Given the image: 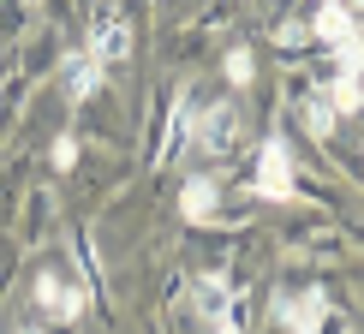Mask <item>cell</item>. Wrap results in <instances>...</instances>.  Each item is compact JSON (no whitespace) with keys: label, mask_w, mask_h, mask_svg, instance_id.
Here are the masks:
<instances>
[{"label":"cell","mask_w":364,"mask_h":334,"mask_svg":"<svg viewBox=\"0 0 364 334\" xmlns=\"http://www.w3.org/2000/svg\"><path fill=\"white\" fill-rule=\"evenodd\" d=\"M209 328H215V334H239V305L227 311V316H215V323H209Z\"/></svg>","instance_id":"7c38bea8"},{"label":"cell","mask_w":364,"mask_h":334,"mask_svg":"<svg viewBox=\"0 0 364 334\" xmlns=\"http://www.w3.org/2000/svg\"><path fill=\"white\" fill-rule=\"evenodd\" d=\"M197 311H203V323H215V316L233 311V286H227V275H203L197 281Z\"/></svg>","instance_id":"ba28073f"},{"label":"cell","mask_w":364,"mask_h":334,"mask_svg":"<svg viewBox=\"0 0 364 334\" xmlns=\"http://www.w3.org/2000/svg\"><path fill=\"white\" fill-rule=\"evenodd\" d=\"M215 203H221L215 179H186V191H179V215H186V221H209Z\"/></svg>","instance_id":"52a82bcc"},{"label":"cell","mask_w":364,"mask_h":334,"mask_svg":"<svg viewBox=\"0 0 364 334\" xmlns=\"http://www.w3.org/2000/svg\"><path fill=\"white\" fill-rule=\"evenodd\" d=\"M293 161H287V138H263V156H257V173H251V197H269V203H293Z\"/></svg>","instance_id":"6da1fadb"},{"label":"cell","mask_w":364,"mask_h":334,"mask_svg":"<svg viewBox=\"0 0 364 334\" xmlns=\"http://www.w3.org/2000/svg\"><path fill=\"white\" fill-rule=\"evenodd\" d=\"M281 323L287 328H293V334H323V323H328V298L323 293H316V286H311V293H281Z\"/></svg>","instance_id":"277c9868"},{"label":"cell","mask_w":364,"mask_h":334,"mask_svg":"<svg viewBox=\"0 0 364 334\" xmlns=\"http://www.w3.org/2000/svg\"><path fill=\"white\" fill-rule=\"evenodd\" d=\"M227 78H233V84H251V54H245V48L227 54Z\"/></svg>","instance_id":"30bf717a"},{"label":"cell","mask_w":364,"mask_h":334,"mask_svg":"<svg viewBox=\"0 0 364 334\" xmlns=\"http://www.w3.org/2000/svg\"><path fill=\"white\" fill-rule=\"evenodd\" d=\"M305 126L316 131V138H328V131H335V108H328V102H311V119Z\"/></svg>","instance_id":"9c48e42d"},{"label":"cell","mask_w":364,"mask_h":334,"mask_svg":"<svg viewBox=\"0 0 364 334\" xmlns=\"http://www.w3.org/2000/svg\"><path fill=\"white\" fill-rule=\"evenodd\" d=\"M102 78H108V66H102L90 48H78V54L66 60V96H72V102H90V96L102 90Z\"/></svg>","instance_id":"5b68a950"},{"label":"cell","mask_w":364,"mask_h":334,"mask_svg":"<svg viewBox=\"0 0 364 334\" xmlns=\"http://www.w3.org/2000/svg\"><path fill=\"white\" fill-rule=\"evenodd\" d=\"M90 54H96L102 66H119V60L132 54V30H126V18H114V12H108V18L96 24V36H90Z\"/></svg>","instance_id":"8992f818"},{"label":"cell","mask_w":364,"mask_h":334,"mask_svg":"<svg viewBox=\"0 0 364 334\" xmlns=\"http://www.w3.org/2000/svg\"><path fill=\"white\" fill-rule=\"evenodd\" d=\"M18 334H42V328H18Z\"/></svg>","instance_id":"4fadbf2b"},{"label":"cell","mask_w":364,"mask_h":334,"mask_svg":"<svg viewBox=\"0 0 364 334\" xmlns=\"http://www.w3.org/2000/svg\"><path fill=\"white\" fill-rule=\"evenodd\" d=\"M186 138L203 149V156H221V149L239 138V114L227 108V102H215V108H209L203 119H191V131H186Z\"/></svg>","instance_id":"7a4b0ae2"},{"label":"cell","mask_w":364,"mask_h":334,"mask_svg":"<svg viewBox=\"0 0 364 334\" xmlns=\"http://www.w3.org/2000/svg\"><path fill=\"white\" fill-rule=\"evenodd\" d=\"M72 161H78V144L60 138V144H54V167H72Z\"/></svg>","instance_id":"8fae6325"},{"label":"cell","mask_w":364,"mask_h":334,"mask_svg":"<svg viewBox=\"0 0 364 334\" xmlns=\"http://www.w3.org/2000/svg\"><path fill=\"white\" fill-rule=\"evenodd\" d=\"M36 305H42L48 323H78V316H84V293H78V286H66L60 275H42L36 281Z\"/></svg>","instance_id":"3957f363"}]
</instances>
